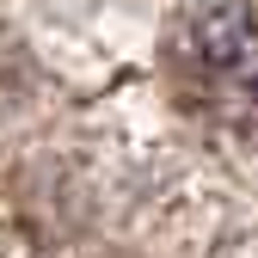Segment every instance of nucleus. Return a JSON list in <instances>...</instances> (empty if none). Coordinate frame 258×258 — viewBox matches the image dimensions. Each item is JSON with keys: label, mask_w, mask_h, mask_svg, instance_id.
Wrapping results in <instances>:
<instances>
[{"label": "nucleus", "mask_w": 258, "mask_h": 258, "mask_svg": "<svg viewBox=\"0 0 258 258\" xmlns=\"http://www.w3.org/2000/svg\"><path fill=\"white\" fill-rule=\"evenodd\" d=\"M178 80L203 117L258 136V7L228 0L190 19L178 37Z\"/></svg>", "instance_id": "1"}]
</instances>
